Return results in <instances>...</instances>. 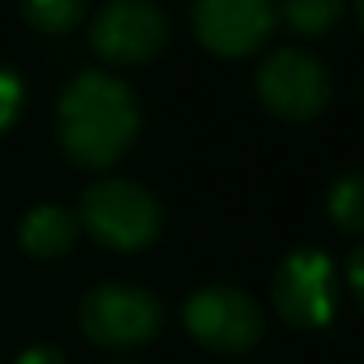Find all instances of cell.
I'll use <instances>...</instances> for the list:
<instances>
[{"mask_svg": "<svg viewBox=\"0 0 364 364\" xmlns=\"http://www.w3.org/2000/svg\"><path fill=\"white\" fill-rule=\"evenodd\" d=\"M354 7H358V18H361V25H364V0H354Z\"/></svg>", "mask_w": 364, "mask_h": 364, "instance_id": "cell-16", "label": "cell"}, {"mask_svg": "<svg viewBox=\"0 0 364 364\" xmlns=\"http://www.w3.org/2000/svg\"><path fill=\"white\" fill-rule=\"evenodd\" d=\"M78 220L100 244L114 251H138L159 237L163 209L149 188L124 177H103L85 188Z\"/></svg>", "mask_w": 364, "mask_h": 364, "instance_id": "cell-2", "label": "cell"}, {"mask_svg": "<svg viewBox=\"0 0 364 364\" xmlns=\"http://www.w3.org/2000/svg\"><path fill=\"white\" fill-rule=\"evenodd\" d=\"M329 216L340 230L364 234V170L343 173L329 188Z\"/></svg>", "mask_w": 364, "mask_h": 364, "instance_id": "cell-10", "label": "cell"}, {"mask_svg": "<svg viewBox=\"0 0 364 364\" xmlns=\"http://www.w3.org/2000/svg\"><path fill=\"white\" fill-rule=\"evenodd\" d=\"M21 14L39 32L60 36V32H68L82 21L85 0H21Z\"/></svg>", "mask_w": 364, "mask_h": 364, "instance_id": "cell-12", "label": "cell"}, {"mask_svg": "<svg viewBox=\"0 0 364 364\" xmlns=\"http://www.w3.org/2000/svg\"><path fill=\"white\" fill-rule=\"evenodd\" d=\"M18 237H21V247L36 258H60L71 251V244L78 237V220L64 205H36L21 220Z\"/></svg>", "mask_w": 364, "mask_h": 364, "instance_id": "cell-9", "label": "cell"}, {"mask_svg": "<svg viewBox=\"0 0 364 364\" xmlns=\"http://www.w3.org/2000/svg\"><path fill=\"white\" fill-rule=\"evenodd\" d=\"M141 124V107L131 85L103 75L85 71L71 78L57 103V138L64 156L78 166H110L131 149Z\"/></svg>", "mask_w": 364, "mask_h": 364, "instance_id": "cell-1", "label": "cell"}, {"mask_svg": "<svg viewBox=\"0 0 364 364\" xmlns=\"http://www.w3.org/2000/svg\"><path fill=\"white\" fill-rule=\"evenodd\" d=\"M258 96L283 121H311L329 103V71L301 46H279L258 68Z\"/></svg>", "mask_w": 364, "mask_h": 364, "instance_id": "cell-5", "label": "cell"}, {"mask_svg": "<svg viewBox=\"0 0 364 364\" xmlns=\"http://www.w3.org/2000/svg\"><path fill=\"white\" fill-rule=\"evenodd\" d=\"M18 364H68L64 361V354L57 350V347H32V350H25Z\"/></svg>", "mask_w": 364, "mask_h": 364, "instance_id": "cell-15", "label": "cell"}, {"mask_svg": "<svg viewBox=\"0 0 364 364\" xmlns=\"http://www.w3.org/2000/svg\"><path fill=\"white\" fill-rule=\"evenodd\" d=\"M82 329L107 350L149 343L163 326V304L138 283H100L82 297Z\"/></svg>", "mask_w": 364, "mask_h": 364, "instance_id": "cell-3", "label": "cell"}, {"mask_svg": "<svg viewBox=\"0 0 364 364\" xmlns=\"http://www.w3.org/2000/svg\"><path fill=\"white\" fill-rule=\"evenodd\" d=\"M283 18L301 36H318L333 28L343 14V0H279Z\"/></svg>", "mask_w": 364, "mask_h": 364, "instance_id": "cell-11", "label": "cell"}, {"mask_svg": "<svg viewBox=\"0 0 364 364\" xmlns=\"http://www.w3.org/2000/svg\"><path fill=\"white\" fill-rule=\"evenodd\" d=\"M272 0H191V28L198 43L220 57H244L272 32Z\"/></svg>", "mask_w": 364, "mask_h": 364, "instance_id": "cell-8", "label": "cell"}, {"mask_svg": "<svg viewBox=\"0 0 364 364\" xmlns=\"http://www.w3.org/2000/svg\"><path fill=\"white\" fill-rule=\"evenodd\" d=\"M347 276H350V283H354V290H358V297H361V308H364V241L350 251V258H347Z\"/></svg>", "mask_w": 364, "mask_h": 364, "instance_id": "cell-14", "label": "cell"}, {"mask_svg": "<svg viewBox=\"0 0 364 364\" xmlns=\"http://www.w3.org/2000/svg\"><path fill=\"white\" fill-rule=\"evenodd\" d=\"M272 304L287 326L322 329L336 311V279L333 262L318 247L290 251L272 276Z\"/></svg>", "mask_w": 364, "mask_h": 364, "instance_id": "cell-4", "label": "cell"}, {"mask_svg": "<svg viewBox=\"0 0 364 364\" xmlns=\"http://www.w3.org/2000/svg\"><path fill=\"white\" fill-rule=\"evenodd\" d=\"M92 50L114 64L152 60L170 36V18L152 0H107L92 18Z\"/></svg>", "mask_w": 364, "mask_h": 364, "instance_id": "cell-7", "label": "cell"}, {"mask_svg": "<svg viewBox=\"0 0 364 364\" xmlns=\"http://www.w3.org/2000/svg\"><path fill=\"white\" fill-rule=\"evenodd\" d=\"M21 100H25V85L14 71L0 68V131H7L14 117L21 114Z\"/></svg>", "mask_w": 364, "mask_h": 364, "instance_id": "cell-13", "label": "cell"}, {"mask_svg": "<svg viewBox=\"0 0 364 364\" xmlns=\"http://www.w3.org/2000/svg\"><path fill=\"white\" fill-rule=\"evenodd\" d=\"M188 333L220 354H244L262 340V308L237 287H202L184 304Z\"/></svg>", "mask_w": 364, "mask_h": 364, "instance_id": "cell-6", "label": "cell"}]
</instances>
